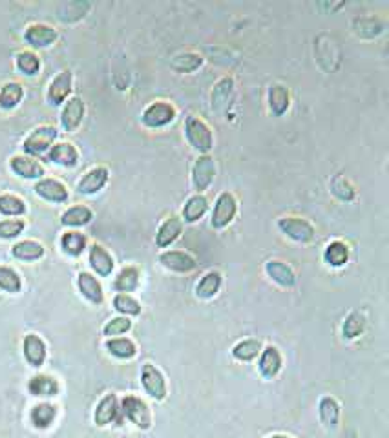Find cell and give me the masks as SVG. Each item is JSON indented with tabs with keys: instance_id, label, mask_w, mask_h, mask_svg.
Segmentation results:
<instances>
[{
	"instance_id": "38",
	"label": "cell",
	"mask_w": 389,
	"mask_h": 438,
	"mask_svg": "<svg viewBox=\"0 0 389 438\" xmlns=\"http://www.w3.org/2000/svg\"><path fill=\"white\" fill-rule=\"evenodd\" d=\"M61 247L68 256H81L86 248V238L81 232H66L61 238Z\"/></svg>"
},
{
	"instance_id": "42",
	"label": "cell",
	"mask_w": 389,
	"mask_h": 438,
	"mask_svg": "<svg viewBox=\"0 0 389 438\" xmlns=\"http://www.w3.org/2000/svg\"><path fill=\"white\" fill-rule=\"evenodd\" d=\"M0 289L9 294H17L22 289L21 276L9 267H0Z\"/></svg>"
},
{
	"instance_id": "16",
	"label": "cell",
	"mask_w": 389,
	"mask_h": 438,
	"mask_svg": "<svg viewBox=\"0 0 389 438\" xmlns=\"http://www.w3.org/2000/svg\"><path fill=\"white\" fill-rule=\"evenodd\" d=\"M24 39L34 48H48L57 41V31L48 24H31L26 29Z\"/></svg>"
},
{
	"instance_id": "4",
	"label": "cell",
	"mask_w": 389,
	"mask_h": 438,
	"mask_svg": "<svg viewBox=\"0 0 389 438\" xmlns=\"http://www.w3.org/2000/svg\"><path fill=\"white\" fill-rule=\"evenodd\" d=\"M176 116H178V112H176V108L172 104L166 103V101H156V103L148 104L145 108L141 121L148 128H163V126L174 123Z\"/></svg>"
},
{
	"instance_id": "35",
	"label": "cell",
	"mask_w": 389,
	"mask_h": 438,
	"mask_svg": "<svg viewBox=\"0 0 389 438\" xmlns=\"http://www.w3.org/2000/svg\"><path fill=\"white\" fill-rule=\"evenodd\" d=\"M11 253H13V256L17 258V260L35 261V260H39V258L44 256V247H42L41 243H37V241L26 240V241H21V243L15 245Z\"/></svg>"
},
{
	"instance_id": "32",
	"label": "cell",
	"mask_w": 389,
	"mask_h": 438,
	"mask_svg": "<svg viewBox=\"0 0 389 438\" xmlns=\"http://www.w3.org/2000/svg\"><path fill=\"white\" fill-rule=\"evenodd\" d=\"M55 417H57V407L51 404H37L31 409V414H29V418H31V424H34L37 429H46V427H50L51 424H54Z\"/></svg>"
},
{
	"instance_id": "46",
	"label": "cell",
	"mask_w": 389,
	"mask_h": 438,
	"mask_svg": "<svg viewBox=\"0 0 389 438\" xmlns=\"http://www.w3.org/2000/svg\"><path fill=\"white\" fill-rule=\"evenodd\" d=\"M130 329H132V322L124 316V318L110 320V322L104 325L103 332H104V336L112 338V336H121V335H124V332H128Z\"/></svg>"
},
{
	"instance_id": "1",
	"label": "cell",
	"mask_w": 389,
	"mask_h": 438,
	"mask_svg": "<svg viewBox=\"0 0 389 438\" xmlns=\"http://www.w3.org/2000/svg\"><path fill=\"white\" fill-rule=\"evenodd\" d=\"M185 133L188 143H191L198 152L203 153V156L211 152L212 146H214V137H212L211 126H208L203 119H199V117L191 116L186 119Z\"/></svg>"
},
{
	"instance_id": "39",
	"label": "cell",
	"mask_w": 389,
	"mask_h": 438,
	"mask_svg": "<svg viewBox=\"0 0 389 438\" xmlns=\"http://www.w3.org/2000/svg\"><path fill=\"white\" fill-rule=\"evenodd\" d=\"M117 290L121 294H128L132 290H136L139 287V270L136 267H124L119 273V276L116 277V283H113Z\"/></svg>"
},
{
	"instance_id": "19",
	"label": "cell",
	"mask_w": 389,
	"mask_h": 438,
	"mask_svg": "<svg viewBox=\"0 0 389 438\" xmlns=\"http://www.w3.org/2000/svg\"><path fill=\"white\" fill-rule=\"evenodd\" d=\"M260 355L261 356L258 367H260L261 377L266 378V380H271V378L276 377L278 372H280V369H282V355H280V351H278L274 345L261 349Z\"/></svg>"
},
{
	"instance_id": "18",
	"label": "cell",
	"mask_w": 389,
	"mask_h": 438,
	"mask_svg": "<svg viewBox=\"0 0 389 438\" xmlns=\"http://www.w3.org/2000/svg\"><path fill=\"white\" fill-rule=\"evenodd\" d=\"M35 192L42 199L51 203H66L68 201V188L57 179H41L35 185Z\"/></svg>"
},
{
	"instance_id": "37",
	"label": "cell",
	"mask_w": 389,
	"mask_h": 438,
	"mask_svg": "<svg viewBox=\"0 0 389 438\" xmlns=\"http://www.w3.org/2000/svg\"><path fill=\"white\" fill-rule=\"evenodd\" d=\"M260 352H261V342L254 338L243 340V342L236 343V345L232 347V356L236 360H240V362H251V360L258 358Z\"/></svg>"
},
{
	"instance_id": "23",
	"label": "cell",
	"mask_w": 389,
	"mask_h": 438,
	"mask_svg": "<svg viewBox=\"0 0 389 438\" xmlns=\"http://www.w3.org/2000/svg\"><path fill=\"white\" fill-rule=\"evenodd\" d=\"M50 161L64 168H74L79 163V152L71 143H59L50 148Z\"/></svg>"
},
{
	"instance_id": "28",
	"label": "cell",
	"mask_w": 389,
	"mask_h": 438,
	"mask_svg": "<svg viewBox=\"0 0 389 438\" xmlns=\"http://www.w3.org/2000/svg\"><path fill=\"white\" fill-rule=\"evenodd\" d=\"M207 210L208 199L203 194H196L186 199L185 207H183V219H185L186 223H196L198 219L203 218Z\"/></svg>"
},
{
	"instance_id": "45",
	"label": "cell",
	"mask_w": 389,
	"mask_h": 438,
	"mask_svg": "<svg viewBox=\"0 0 389 438\" xmlns=\"http://www.w3.org/2000/svg\"><path fill=\"white\" fill-rule=\"evenodd\" d=\"M24 228L26 223L22 219H4V221H0V238L13 240V238L21 236Z\"/></svg>"
},
{
	"instance_id": "14",
	"label": "cell",
	"mask_w": 389,
	"mask_h": 438,
	"mask_svg": "<svg viewBox=\"0 0 389 438\" xmlns=\"http://www.w3.org/2000/svg\"><path fill=\"white\" fill-rule=\"evenodd\" d=\"M9 166L22 179H41L44 175V166L29 156H15L9 161Z\"/></svg>"
},
{
	"instance_id": "6",
	"label": "cell",
	"mask_w": 389,
	"mask_h": 438,
	"mask_svg": "<svg viewBox=\"0 0 389 438\" xmlns=\"http://www.w3.org/2000/svg\"><path fill=\"white\" fill-rule=\"evenodd\" d=\"M57 128L54 126H39L26 137L22 148L29 156H42L51 148L54 141L57 139Z\"/></svg>"
},
{
	"instance_id": "22",
	"label": "cell",
	"mask_w": 389,
	"mask_h": 438,
	"mask_svg": "<svg viewBox=\"0 0 389 438\" xmlns=\"http://www.w3.org/2000/svg\"><path fill=\"white\" fill-rule=\"evenodd\" d=\"M90 267L99 274L101 277H108L113 270V258L108 254V250L101 245H91L90 247Z\"/></svg>"
},
{
	"instance_id": "9",
	"label": "cell",
	"mask_w": 389,
	"mask_h": 438,
	"mask_svg": "<svg viewBox=\"0 0 389 438\" xmlns=\"http://www.w3.org/2000/svg\"><path fill=\"white\" fill-rule=\"evenodd\" d=\"M212 108L216 112H227L228 106L236 99V84L232 77H223L216 83L212 90Z\"/></svg>"
},
{
	"instance_id": "34",
	"label": "cell",
	"mask_w": 389,
	"mask_h": 438,
	"mask_svg": "<svg viewBox=\"0 0 389 438\" xmlns=\"http://www.w3.org/2000/svg\"><path fill=\"white\" fill-rule=\"evenodd\" d=\"M203 64V57L194 51H185V54H179L172 58L170 66L174 68L179 73H192V71L198 70L199 66Z\"/></svg>"
},
{
	"instance_id": "40",
	"label": "cell",
	"mask_w": 389,
	"mask_h": 438,
	"mask_svg": "<svg viewBox=\"0 0 389 438\" xmlns=\"http://www.w3.org/2000/svg\"><path fill=\"white\" fill-rule=\"evenodd\" d=\"M365 329V316L358 310H353L351 315L345 318L344 327H342V332H344L345 340H355L364 332Z\"/></svg>"
},
{
	"instance_id": "15",
	"label": "cell",
	"mask_w": 389,
	"mask_h": 438,
	"mask_svg": "<svg viewBox=\"0 0 389 438\" xmlns=\"http://www.w3.org/2000/svg\"><path fill=\"white\" fill-rule=\"evenodd\" d=\"M183 232V219L178 215H170L163 221V225L159 227L158 234H156V245L159 248H166L174 243Z\"/></svg>"
},
{
	"instance_id": "36",
	"label": "cell",
	"mask_w": 389,
	"mask_h": 438,
	"mask_svg": "<svg viewBox=\"0 0 389 438\" xmlns=\"http://www.w3.org/2000/svg\"><path fill=\"white\" fill-rule=\"evenodd\" d=\"M106 349L110 355L121 360H130L137 355L136 343L128 338H110L106 342Z\"/></svg>"
},
{
	"instance_id": "33",
	"label": "cell",
	"mask_w": 389,
	"mask_h": 438,
	"mask_svg": "<svg viewBox=\"0 0 389 438\" xmlns=\"http://www.w3.org/2000/svg\"><path fill=\"white\" fill-rule=\"evenodd\" d=\"M91 218H94V214L90 208L84 205H75L61 215V223L64 227H83V225L90 223Z\"/></svg>"
},
{
	"instance_id": "11",
	"label": "cell",
	"mask_w": 389,
	"mask_h": 438,
	"mask_svg": "<svg viewBox=\"0 0 389 438\" xmlns=\"http://www.w3.org/2000/svg\"><path fill=\"white\" fill-rule=\"evenodd\" d=\"M84 119V103L81 97H71L66 101L61 113V124L66 132H75Z\"/></svg>"
},
{
	"instance_id": "25",
	"label": "cell",
	"mask_w": 389,
	"mask_h": 438,
	"mask_svg": "<svg viewBox=\"0 0 389 438\" xmlns=\"http://www.w3.org/2000/svg\"><path fill=\"white\" fill-rule=\"evenodd\" d=\"M29 393L39 398H50L57 397L59 393V382L55 378L48 377V375H35L28 384Z\"/></svg>"
},
{
	"instance_id": "13",
	"label": "cell",
	"mask_w": 389,
	"mask_h": 438,
	"mask_svg": "<svg viewBox=\"0 0 389 438\" xmlns=\"http://www.w3.org/2000/svg\"><path fill=\"white\" fill-rule=\"evenodd\" d=\"M159 263L168 270L174 273H192L198 267L194 258L191 254L181 253V250H166L159 256Z\"/></svg>"
},
{
	"instance_id": "30",
	"label": "cell",
	"mask_w": 389,
	"mask_h": 438,
	"mask_svg": "<svg viewBox=\"0 0 389 438\" xmlns=\"http://www.w3.org/2000/svg\"><path fill=\"white\" fill-rule=\"evenodd\" d=\"M323 260H325V263L331 265V267H344L345 263L349 261V247L344 243V241H331V243L325 247V250H323Z\"/></svg>"
},
{
	"instance_id": "10",
	"label": "cell",
	"mask_w": 389,
	"mask_h": 438,
	"mask_svg": "<svg viewBox=\"0 0 389 438\" xmlns=\"http://www.w3.org/2000/svg\"><path fill=\"white\" fill-rule=\"evenodd\" d=\"M110 178V172H108L106 166H94L91 170H88L86 174L81 178V181L77 183V190L79 194H96L101 188H104V185L108 183Z\"/></svg>"
},
{
	"instance_id": "41",
	"label": "cell",
	"mask_w": 389,
	"mask_h": 438,
	"mask_svg": "<svg viewBox=\"0 0 389 438\" xmlns=\"http://www.w3.org/2000/svg\"><path fill=\"white\" fill-rule=\"evenodd\" d=\"M0 214L11 215V218L26 214V203L21 198H17V195H0Z\"/></svg>"
},
{
	"instance_id": "27",
	"label": "cell",
	"mask_w": 389,
	"mask_h": 438,
	"mask_svg": "<svg viewBox=\"0 0 389 438\" xmlns=\"http://www.w3.org/2000/svg\"><path fill=\"white\" fill-rule=\"evenodd\" d=\"M221 281H223L221 274L218 273V270H211V273L205 274V276L199 280L198 285H196V296L201 300L214 298L216 294L220 292Z\"/></svg>"
},
{
	"instance_id": "2",
	"label": "cell",
	"mask_w": 389,
	"mask_h": 438,
	"mask_svg": "<svg viewBox=\"0 0 389 438\" xmlns=\"http://www.w3.org/2000/svg\"><path fill=\"white\" fill-rule=\"evenodd\" d=\"M238 214V199L234 198L232 192H221L216 199L214 210H212V218H211V225L218 230L221 228L228 227V225L234 221Z\"/></svg>"
},
{
	"instance_id": "48",
	"label": "cell",
	"mask_w": 389,
	"mask_h": 438,
	"mask_svg": "<svg viewBox=\"0 0 389 438\" xmlns=\"http://www.w3.org/2000/svg\"><path fill=\"white\" fill-rule=\"evenodd\" d=\"M269 438H291V437H287V434H271Z\"/></svg>"
},
{
	"instance_id": "5",
	"label": "cell",
	"mask_w": 389,
	"mask_h": 438,
	"mask_svg": "<svg viewBox=\"0 0 389 438\" xmlns=\"http://www.w3.org/2000/svg\"><path fill=\"white\" fill-rule=\"evenodd\" d=\"M121 409H123L124 417L132 422L133 426L139 427V429L146 431L152 427V413H150L148 405L137 397H124L121 402Z\"/></svg>"
},
{
	"instance_id": "31",
	"label": "cell",
	"mask_w": 389,
	"mask_h": 438,
	"mask_svg": "<svg viewBox=\"0 0 389 438\" xmlns=\"http://www.w3.org/2000/svg\"><path fill=\"white\" fill-rule=\"evenodd\" d=\"M24 97V88L21 83H6L4 86L0 88V108L2 110H13L17 108L19 103Z\"/></svg>"
},
{
	"instance_id": "44",
	"label": "cell",
	"mask_w": 389,
	"mask_h": 438,
	"mask_svg": "<svg viewBox=\"0 0 389 438\" xmlns=\"http://www.w3.org/2000/svg\"><path fill=\"white\" fill-rule=\"evenodd\" d=\"M17 68L26 75H37L41 70V58L34 51H21L17 54Z\"/></svg>"
},
{
	"instance_id": "43",
	"label": "cell",
	"mask_w": 389,
	"mask_h": 438,
	"mask_svg": "<svg viewBox=\"0 0 389 438\" xmlns=\"http://www.w3.org/2000/svg\"><path fill=\"white\" fill-rule=\"evenodd\" d=\"M113 307L124 316L141 315V305L130 294H117L116 298H113Z\"/></svg>"
},
{
	"instance_id": "24",
	"label": "cell",
	"mask_w": 389,
	"mask_h": 438,
	"mask_svg": "<svg viewBox=\"0 0 389 438\" xmlns=\"http://www.w3.org/2000/svg\"><path fill=\"white\" fill-rule=\"evenodd\" d=\"M289 106H291V96H289V90H287V86H283V84H280V83L271 84V88H269L271 112H273L276 117H282L283 113L289 110Z\"/></svg>"
},
{
	"instance_id": "7",
	"label": "cell",
	"mask_w": 389,
	"mask_h": 438,
	"mask_svg": "<svg viewBox=\"0 0 389 438\" xmlns=\"http://www.w3.org/2000/svg\"><path fill=\"white\" fill-rule=\"evenodd\" d=\"M216 178V163L214 159L205 153V156H199L196 159L194 166H192V185L198 190V194L208 190L211 185L214 183Z\"/></svg>"
},
{
	"instance_id": "21",
	"label": "cell",
	"mask_w": 389,
	"mask_h": 438,
	"mask_svg": "<svg viewBox=\"0 0 389 438\" xmlns=\"http://www.w3.org/2000/svg\"><path fill=\"white\" fill-rule=\"evenodd\" d=\"M77 285H79L81 294H83L88 302H91L94 305H101V303H103V287H101V283L97 281V277L91 276L90 273H81L79 277H77Z\"/></svg>"
},
{
	"instance_id": "3",
	"label": "cell",
	"mask_w": 389,
	"mask_h": 438,
	"mask_svg": "<svg viewBox=\"0 0 389 438\" xmlns=\"http://www.w3.org/2000/svg\"><path fill=\"white\" fill-rule=\"evenodd\" d=\"M278 228L289 236L291 240L298 241V243H309L315 240L316 232L315 227L307 221V219L298 218V215H287L278 221Z\"/></svg>"
},
{
	"instance_id": "29",
	"label": "cell",
	"mask_w": 389,
	"mask_h": 438,
	"mask_svg": "<svg viewBox=\"0 0 389 438\" xmlns=\"http://www.w3.org/2000/svg\"><path fill=\"white\" fill-rule=\"evenodd\" d=\"M320 420L328 429H335L340 422V405L333 397H323L318 405Z\"/></svg>"
},
{
	"instance_id": "8",
	"label": "cell",
	"mask_w": 389,
	"mask_h": 438,
	"mask_svg": "<svg viewBox=\"0 0 389 438\" xmlns=\"http://www.w3.org/2000/svg\"><path fill=\"white\" fill-rule=\"evenodd\" d=\"M141 384L145 387L146 394L153 400L163 402L166 398V382L163 372L156 365L145 364L141 371Z\"/></svg>"
},
{
	"instance_id": "12",
	"label": "cell",
	"mask_w": 389,
	"mask_h": 438,
	"mask_svg": "<svg viewBox=\"0 0 389 438\" xmlns=\"http://www.w3.org/2000/svg\"><path fill=\"white\" fill-rule=\"evenodd\" d=\"M71 84H74V75L70 70H62L61 73L51 81L50 88H48V101L54 106H59L68 99L71 93Z\"/></svg>"
},
{
	"instance_id": "47",
	"label": "cell",
	"mask_w": 389,
	"mask_h": 438,
	"mask_svg": "<svg viewBox=\"0 0 389 438\" xmlns=\"http://www.w3.org/2000/svg\"><path fill=\"white\" fill-rule=\"evenodd\" d=\"M333 192H335L342 201H351V199H355V188H353L348 179H344L342 175H338V178L333 181Z\"/></svg>"
},
{
	"instance_id": "26",
	"label": "cell",
	"mask_w": 389,
	"mask_h": 438,
	"mask_svg": "<svg viewBox=\"0 0 389 438\" xmlns=\"http://www.w3.org/2000/svg\"><path fill=\"white\" fill-rule=\"evenodd\" d=\"M119 413V402H117L116 394H106L97 405L96 413H94V420L97 426H108L110 422H113Z\"/></svg>"
},
{
	"instance_id": "20",
	"label": "cell",
	"mask_w": 389,
	"mask_h": 438,
	"mask_svg": "<svg viewBox=\"0 0 389 438\" xmlns=\"http://www.w3.org/2000/svg\"><path fill=\"white\" fill-rule=\"evenodd\" d=\"M24 349V358L28 360V364L31 367H41L46 360V343L42 342L41 336L37 335H28L22 343Z\"/></svg>"
},
{
	"instance_id": "17",
	"label": "cell",
	"mask_w": 389,
	"mask_h": 438,
	"mask_svg": "<svg viewBox=\"0 0 389 438\" xmlns=\"http://www.w3.org/2000/svg\"><path fill=\"white\" fill-rule=\"evenodd\" d=\"M266 273L267 276L280 287L291 289V287L296 285V276H294L293 269H291L289 265L283 263V261L269 260L266 263Z\"/></svg>"
}]
</instances>
